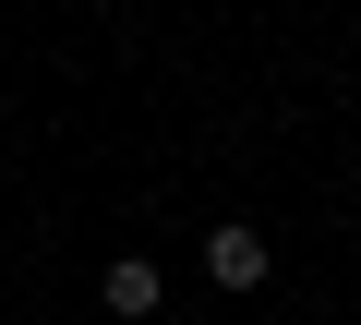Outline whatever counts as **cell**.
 <instances>
[{
	"label": "cell",
	"mask_w": 361,
	"mask_h": 325,
	"mask_svg": "<svg viewBox=\"0 0 361 325\" xmlns=\"http://www.w3.org/2000/svg\"><path fill=\"white\" fill-rule=\"evenodd\" d=\"M349 25H361V0H349Z\"/></svg>",
	"instance_id": "4"
},
{
	"label": "cell",
	"mask_w": 361,
	"mask_h": 325,
	"mask_svg": "<svg viewBox=\"0 0 361 325\" xmlns=\"http://www.w3.org/2000/svg\"><path fill=\"white\" fill-rule=\"evenodd\" d=\"M97 313H109V325H157V313H169L157 253H109V265H97Z\"/></svg>",
	"instance_id": "1"
},
{
	"label": "cell",
	"mask_w": 361,
	"mask_h": 325,
	"mask_svg": "<svg viewBox=\"0 0 361 325\" xmlns=\"http://www.w3.org/2000/svg\"><path fill=\"white\" fill-rule=\"evenodd\" d=\"M180 325H229V313H180Z\"/></svg>",
	"instance_id": "3"
},
{
	"label": "cell",
	"mask_w": 361,
	"mask_h": 325,
	"mask_svg": "<svg viewBox=\"0 0 361 325\" xmlns=\"http://www.w3.org/2000/svg\"><path fill=\"white\" fill-rule=\"evenodd\" d=\"M265 277H277L265 229H253V217H217V229H205V289H265Z\"/></svg>",
	"instance_id": "2"
}]
</instances>
